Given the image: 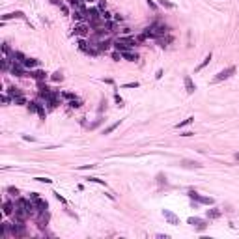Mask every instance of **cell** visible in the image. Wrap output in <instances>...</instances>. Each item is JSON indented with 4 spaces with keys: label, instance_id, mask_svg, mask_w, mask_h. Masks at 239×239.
<instances>
[{
    "label": "cell",
    "instance_id": "cell-4",
    "mask_svg": "<svg viewBox=\"0 0 239 239\" xmlns=\"http://www.w3.org/2000/svg\"><path fill=\"white\" fill-rule=\"evenodd\" d=\"M88 34H90V26H88V24L80 23V24H75V26H73V35H79V38H86Z\"/></svg>",
    "mask_w": 239,
    "mask_h": 239
},
{
    "label": "cell",
    "instance_id": "cell-12",
    "mask_svg": "<svg viewBox=\"0 0 239 239\" xmlns=\"http://www.w3.org/2000/svg\"><path fill=\"white\" fill-rule=\"evenodd\" d=\"M9 19H21V21H26V17H24V13H23V11H13V13H6V15H2V21H4V23L9 21Z\"/></svg>",
    "mask_w": 239,
    "mask_h": 239
},
{
    "label": "cell",
    "instance_id": "cell-40",
    "mask_svg": "<svg viewBox=\"0 0 239 239\" xmlns=\"http://www.w3.org/2000/svg\"><path fill=\"white\" fill-rule=\"evenodd\" d=\"M64 97L71 101V99H75V97H77V95H75V94H71V91H65V94H64Z\"/></svg>",
    "mask_w": 239,
    "mask_h": 239
},
{
    "label": "cell",
    "instance_id": "cell-33",
    "mask_svg": "<svg viewBox=\"0 0 239 239\" xmlns=\"http://www.w3.org/2000/svg\"><path fill=\"white\" fill-rule=\"evenodd\" d=\"M120 125V121H116V123H112V125H109V127H106V129H105V133L103 135H110V133H112V131L116 129V127H118Z\"/></svg>",
    "mask_w": 239,
    "mask_h": 239
},
{
    "label": "cell",
    "instance_id": "cell-16",
    "mask_svg": "<svg viewBox=\"0 0 239 239\" xmlns=\"http://www.w3.org/2000/svg\"><path fill=\"white\" fill-rule=\"evenodd\" d=\"M206 215H207V218H218V217L222 215V211L218 209V207H211V209H207Z\"/></svg>",
    "mask_w": 239,
    "mask_h": 239
},
{
    "label": "cell",
    "instance_id": "cell-32",
    "mask_svg": "<svg viewBox=\"0 0 239 239\" xmlns=\"http://www.w3.org/2000/svg\"><path fill=\"white\" fill-rule=\"evenodd\" d=\"M38 114H39V118H41V120H45V118H47V112H45L43 105H39V103H38Z\"/></svg>",
    "mask_w": 239,
    "mask_h": 239
},
{
    "label": "cell",
    "instance_id": "cell-24",
    "mask_svg": "<svg viewBox=\"0 0 239 239\" xmlns=\"http://www.w3.org/2000/svg\"><path fill=\"white\" fill-rule=\"evenodd\" d=\"M209 62H211V52H209V54H207V56H206L204 60H202V64H200V65H198V67H196L194 71H202V69H204V67H206V65H207V64H209Z\"/></svg>",
    "mask_w": 239,
    "mask_h": 239
},
{
    "label": "cell",
    "instance_id": "cell-5",
    "mask_svg": "<svg viewBox=\"0 0 239 239\" xmlns=\"http://www.w3.org/2000/svg\"><path fill=\"white\" fill-rule=\"evenodd\" d=\"M162 217H165V221L168 222V224H172V226L179 224V217H177L176 213H172L170 209H162Z\"/></svg>",
    "mask_w": 239,
    "mask_h": 239
},
{
    "label": "cell",
    "instance_id": "cell-41",
    "mask_svg": "<svg viewBox=\"0 0 239 239\" xmlns=\"http://www.w3.org/2000/svg\"><path fill=\"white\" fill-rule=\"evenodd\" d=\"M97 165H82V166H79V170H88V168H95Z\"/></svg>",
    "mask_w": 239,
    "mask_h": 239
},
{
    "label": "cell",
    "instance_id": "cell-18",
    "mask_svg": "<svg viewBox=\"0 0 239 239\" xmlns=\"http://www.w3.org/2000/svg\"><path fill=\"white\" fill-rule=\"evenodd\" d=\"M69 4L73 6V9H88V8L84 6L82 0H69Z\"/></svg>",
    "mask_w": 239,
    "mask_h": 239
},
{
    "label": "cell",
    "instance_id": "cell-46",
    "mask_svg": "<svg viewBox=\"0 0 239 239\" xmlns=\"http://www.w3.org/2000/svg\"><path fill=\"white\" fill-rule=\"evenodd\" d=\"M54 196H56V200H60V202H62V204H67V202H65V198H64V196H60L58 192H54Z\"/></svg>",
    "mask_w": 239,
    "mask_h": 239
},
{
    "label": "cell",
    "instance_id": "cell-27",
    "mask_svg": "<svg viewBox=\"0 0 239 239\" xmlns=\"http://www.w3.org/2000/svg\"><path fill=\"white\" fill-rule=\"evenodd\" d=\"M69 106H71V109H80V106H82V101L75 97V99H71V101H69Z\"/></svg>",
    "mask_w": 239,
    "mask_h": 239
},
{
    "label": "cell",
    "instance_id": "cell-23",
    "mask_svg": "<svg viewBox=\"0 0 239 239\" xmlns=\"http://www.w3.org/2000/svg\"><path fill=\"white\" fill-rule=\"evenodd\" d=\"M196 202H200V204H207V206H213V198L211 196H198V200Z\"/></svg>",
    "mask_w": 239,
    "mask_h": 239
},
{
    "label": "cell",
    "instance_id": "cell-30",
    "mask_svg": "<svg viewBox=\"0 0 239 239\" xmlns=\"http://www.w3.org/2000/svg\"><path fill=\"white\" fill-rule=\"evenodd\" d=\"M13 103L15 105H28V101L23 97V95H19V97H13Z\"/></svg>",
    "mask_w": 239,
    "mask_h": 239
},
{
    "label": "cell",
    "instance_id": "cell-19",
    "mask_svg": "<svg viewBox=\"0 0 239 239\" xmlns=\"http://www.w3.org/2000/svg\"><path fill=\"white\" fill-rule=\"evenodd\" d=\"M192 121H194V116H189L187 120H183V121H179V123H176V129H181V127H187V125H191Z\"/></svg>",
    "mask_w": 239,
    "mask_h": 239
},
{
    "label": "cell",
    "instance_id": "cell-38",
    "mask_svg": "<svg viewBox=\"0 0 239 239\" xmlns=\"http://www.w3.org/2000/svg\"><path fill=\"white\" fill-rule=\"evenodd\" d=\"M183 165H185V166H194V168H200V166H202V165H198V162H191V161H185Z\"/></svg>",
    "mask_w": 239,
    "mask_h": 239
},
{
    "label": "cell",
    "instance_id": "cell-11",
    "mask_svg": "<svg viewBox=\"0 0 239 239\" xmlns=\"http://www.w3.org/2000/svg\"><path fill=\"white\" fill-rule=\"evenodd\" d=\"M187 222H189V224H192V226L196 228V230H200V232H202V230H206V222L202 221V218H198V217H191Z\"/></svg>",
    "mask_w": 239,
    "mask_h": 239
},
{
    "label": "cell",
    "instance_id": "cell-3",
    "mask_svg": "<svg viewBox=\"0 0 239 239\" xmlns=\"http://www.w3.org/2000/svg\"><path fill=\"white\" fill-rule=\"evenodd\" d=\"M9 71H11V75H15V77H26V73H28L26 67H24L21 62H13Z\"/></svg>",
    "mask_w": 239,
    "mask_h": 239
},
{
    "label": "cell",
    "instance_id": "cell-10",
    "mask_svg": "<svg viewBox=\"0 0 239 239\" xmlns=\"http://www.w3.org/2000/svg\"><path fill=\"white\" fill-rule=\"evenodd\" d=\"M26 77H30V79H35V80H45L47 73H45L43 69H35V71H28V73H26Z\"/></svg>",
    "mask_w": 239,
    "mask_h": 239
},
{
    "label": "cell",
    "instance_id": "cell-2",
    "mask_svg": "<svg viewBox=\"0 0 239 239\" xmlns=\"http://www.w3.org/2000/svg\"><path fill=\"white\" fill-rule=\"evenodd\" d=\"M30 200H32L34 204H35V209H38V213H39V211H47V209H49L47 200L39 198V194H38V192H32V194H30Z\"/></svg>",
    "mask_w": 239,
    "mask_h": 239
},
{
    "label": "cell",
    "instance_id": "cell-39",
    "mask_svg": "<svg viewBox=\"0 0 239 239\" xmlns=\"http://www.w3.org/2000/svg\"><path fill=\"white\" fill-rule=\"evenodd\" d=\"M112 58L116 60V62H118V60H121L123 56H121V52H120V50H116V52H112Z\"/></svg>",
    "mask_w": 239,
    "mask_h": 239
},
{
    "label": "cell",
    "instance_id": "cell-14",
    "mask_svg": "<svg viewBox=\"0 0 239 239\" xmlns=\"http://www.w3.org/2000/svg\"><path fill=\"white\" fill-rule=\"evenodd\" d=\"M174 41V38H172L170 34H166V35H161V38H157V43L161 45V47H168V43Z\"/></svg>",
    "mask_w": 239,
    "mask_h": 239
},
{
    "label": "cell",
    "instance_id": "cell-26",
    "mask_svg": "<svg viewBox=\"0 0 239 239\" xmlns=\"http://www.w3.org/2000/svg\"><path fill=\"white\" fill-rule=\"evenodd\" d=\"M50 79H52L54 82H62V80H64V75H62V71H54V73L50 75Z\"/></svg>",
    "mask_w": 239,
    "mask_h": 239
},
{
    "label": "cell",
    "instance_id": "cell-22",
    "mask_svg": "<svg viewBox=\"0 0 239 239\" xmlns=\"http://www.w3.org/2000/svg\"><path fill=\"white\" fill-rule=\"evenodd\" d=\"M121 56H123L125 60H129V62H136V60H138V56H136V54H133L131 50H127V52H121Z\"/></svg>",
    "mask_w": 239,
    "mask_h": 239
},
{
    "label": "cell",
    "instance_id": "cell-9",
    "mask_svg": "<svg viewBox=\"0 0 239 239\" xmlns=\"http://www.w3.org/2000/svg\"><path fill=\"white\" fill-rule=\"evenodd\" d=\"M47 222H49V211H39V217L35 218V224L39 228H45Z\"/></svg>",
    "mask_w": 239,
    "mask_h": 239
},
{
    "label": "cell",
    "instance_id": "cell-15",
    "mask_svg": "<svg viewBox=\"0 0 239 239\" xmlns=\"http://www.w3.org/2000/svg\"><path fill=\"white\" fill-rule=\"evenodd\" d=\"M15 213V204H11V202H6L4 204V215L6 217H11Z\"/></svg>",
    "mask_w": 239,
    "mask_h": 239
},
{
    "label": "cell",
    "instance_id": "cell-36",
    "mask_svg": "<svg viewBox=\"0 0 239 239\" xmlns=\"http://www.w3.org/2000/svg\"><path fill=\"white\" fill-rule=\"evenodd\" d=\"M8 192H9V194H13V196H17L19 194V189H17V187H8Z\"/></svg>",
    "mask_w": 239,
    "mask_h": 239
},
{
    "label": "cell",
    "instance_id": "cell-7",
    "mask_svg": "<svg viewBox=\"0 0 239 239\" xmlns=\"http://www.w3.org/2000/svg\"><path fill=\"white\" fill-rule=\"evenodd\" d=\"M233 73H235V67L232 65V67H228V69H224V71H221V73H218L217 77L213 79V82H221V80H226V79H230Z\"/></svg>",
    "mask_w": 239,
    "mask_h": 239
},
{
    "label": "cell",
    "instance_id": "cell-37",
    "mask_svg": "<svg viewBox=\"0 0 239 239\" xmlns=\"http://www.w3.org/2000/svg\"><path fill=\"white\" fill-rule=\"evenodd\" d=\"M101 17H103L105 21H110V17H112V15H110V13H109V11L105 9V11H101Z\"/></svg>",
    "mask_w": 239,
    "mask_h": 239
},
{
    "label": "cell",
    "instance_id": "cell-31",
    "mask_svg": "<svg viewBox=\"0 0 239 239\" xmlns=\"http://www.w3.org/2000/svg\"><path fill=\"white\" fill-rule=\"evenodd\" d=\"M110 47V41H99L97 43V50H106Z\"/></svg>",
    "mask_w": 239,
    "mask_h": 239
},
{
    "label": "cell",
    "instance_id": "cell-1",
    "mask_svg": "<svg viewBox=\"0 0 239 239\" xmlns=\"http://www.w3.org/2000/svg\"><path fill=\"white\" fill-rule=\"evenodd\" d=\"M170 32V28L166 26L165 23H153V24H150L148 28L144 30V35L146 38H151V39H157V38H161V35H166Z\"/></svg>",
    "mask_w": 239,
    "mask_h": 239
},
{
    "label": "cell",
    "instance_id": "cell-45",
    "mask_svg": "<svg viewBox=\"0 0 239 239\" xmlns=\"http://www.w3.org/2000/svg\"><path fill=\"white\" fill-rule=\"evenodd\" d=\"M97 8L101 9V11H105V9H106V2H105V0H99V6Z\"/></svg>",
    "mask_w": 239,
    "mask_h": 239
},
{
    "label": "cell",
    "instance_id": "cell-50",
    "mask_svg": "<svg viewBox=\"0 0 239 239\" xmlns=\"http://www.w3.org/2000/svg\"><path fill=\"white\" fill-rule=\"evenodd\" d=\"M114 21H120V23H121V21H123V17H121V15L118 13V15H114Z\"/></svg>",
    "mask_w": 239,
    "mask_h": 239
},
{
    "label": "cell",
    "instance_id": "cell-52",
    "mask_svg": "<svg viewBox=\"0 0 239 239\" xmlns=\"http://www.w3.org/2000/svg\"><path fill=\"white\" fill-rule=\"evenodd\" d=\"M235 159H239V153H235Z\"/></svg>",
    "mask_w": 239,
    "mask_h": 239
},
{
    "label": "cell",
    "instance_id": "cell-20",
    "mask_svg": "<svg viewBox=\"0 0 239 239\" xmlns=\"http://www.w3.org/2000/svg\"><path fill=\"white\" fill-rule=\"evenodd\" d=\"M2 52H4V56H6V58H13V52H15V50L9 49L8 43H4V45H2Z\"/></svg>",
    "mask_w": 239,
    "mask_h": 239
},
{
    "label": "cell",
    "instance_id": "cell-13",
    "mask_svg": "<svg viewBox=\"0 0 239 239\" xmlns=\"http://www.w3.org/2000/svg\"><path fill=\"white\" fill-rule=\"evenodd\" d=\"M183 84H185V90H187V94H194V90H196V86L194 82H192V79L187 75L185 79H183Z\"/></svg>",
    "mask_w": 239,
    "mask_h": 239
},
{
    "label": "cell",
    "instance_id": "cell-53",
    "mask_svg": "<svg viewBox=\"0 0 239 239\" xmlns=\"http://www.w3.org/2000/svg\"><path fill=\"white\" fill-rule=\"evenodd\" d=\"M86 2H94V0H86Z\"/></svg>",
    "mask_w": 239,
    "mask_h": 239
},
{
    "label": "cell",
    "instance_id": "cell-43",
    "mask_svg": "<svg viewBox=\"0 0 239 239\" xmlns=\"http://www.w3.org/2000/svg\"><path fill=\"white\" fill-rule=\"evenodd\" d=\"M114 99H116V103H118V106H123V99H121V97H120L118 94L114 95Z\"/></svg>",
    "mask_w": 239,
    "mask_h": 239
},
{
    "label": "cell",
    "instance_id": "cell-47",
    "mask_svg": "<svg viewBox=\"0 0 239 239\" xmlns=\"http://www.w3.org/2000/svg\"><path fill=\"white\" fill-rule=\"evenodd\" d=\"M2 103H4V105H9V95H6V94L2 95Z\"/></svg>",
    "mask_w": 239,
    "mask_h": 239
},
{
    "label": "cell",
    "instance_id": "cell-21",
    "mask_svg": "<svg viewBox=\"0 0 239 239\" xmlns=\"http://www.w3.org/2000/svg\"><path fill=\"white\" fill-rule=\"evenodd\" d=\"M38 64H39V62H38L35 58H26V60L23 62V65H24V67H30V69H32V67H35Z\"/></svg>",
    "mask_w": 239,
    "mask_h": 239
},
{
    "label": "cell",
    "instance_id": "cell-17",
    "mask_svg": "<svg viewBox=\"0 0 239 239\" xmlns=\"http://www.w3.org/2000/svg\"><path fill=\"white\" fill-rule=\"evenodd\" d=\"M8 95H11V97H19V95H23V91H21V88L9 86V88H8Z\"/></svg>",
    "mask_w": 239,
    "mask_h": 239
},
{
    "label": "cell",
    "instance_id": "cell-34",
    "mask_svg": "<svg viewBox=\"0 0 239 239\" xmlns=\"http://www.w3.org/2000/svg\"><path fill=\"white\" fill-rule=\"evenodd\" d=\"M159 4H161L162 8H170V9H174V8H176V4H172V2H168V0H161Z\"/></svg>",
    "mask_w": 239,
    "mask_h": 239
},
{
    "label": "cell",
    "instance_id": "cell-8",
    "mask_svg": "<svg viewBox=\"0 0 239 239\" xmlns=\"http://www.w3.org/2000/svg\"><path fill=\"white\" fill-rule=\"evenodd\" d=\"M86 17H88L90 23L103 19V17H101V9H99V8H88V9H86Z\"/></svg>",
    "mask_w": 239,
    "mask_h": 239
},
{
    "label": "cell",
    "instance_id": "cell-25",
    "mask_svg": "<svg viewBox=\"0 0 239 239\" xmlns=\"http://www.w3.org/2000/svg\"><path fill=\"white\" fill-rule=\"evenodd\" d=\"M24 60H26V56H24V54L23 52H19V50H15V52H13V62H24Z\"/></svg>",
    "mask_w": 239,
    "mask_h": 239
},
{
    "label": "cell",
    "instance_id": "cell-48",
    "mask_svg": "<svg viewBox=\"0 0 239 239\" xmlns=\"http://www.w3.org/2000/svg\"><path fill=\"white\" fill-rule=\"evenodd\" d=\"M60 9H62V11H64L65 15L69 13V9H67V6H65V4H60Z\"/></svg>",
    "mask_w": 239,
    "mask_h": 239
},
{
    "label": "cell",
    "instance_id": "cell-44",
    "mask_svg": "<svg viewBox=\"0 0 239 239\" xmlns=\"http://www.w3.org/2000/svg\"><path fill=\"white\" fill-rule=\"evenodd\" d=\"M35 181H41V183H52V179H49V177H35Z\"/></svg>",
    "mask_w": 239,
    "mask_h": 239
},
{
    "label": "cell",
    "instance_id": "cell-35",
    "mask_svg": "<svg viewBox=\"0 0 239 239\" xmlns=\"http://www.w3.org/2000/svg\"><path fill=\"white\" fill-rule=\"evenodd\" d=\"M88 181H91V183H99V185H105V181L103 179H99V177H86Z\"/></svg>",
    "mask_w": 239,
    "mask_h": 239
},
{
    "label": "cell",
    "instance_id": "cell-51",
    "mask_svg": "<svg viewBox=\"0 0 239 239\" xmlns=\"http://www.w3.org/2000/svg\"><path fill=\"white\" fill-rule=\"evenodd\" d=\"M148 4H150V8H153V9H157V4H155V2H151V0H148Z\"/></svg>",
    "mask_w": 239,
    "mask_h": 239
},
{
    "label": "cell",
    "instance_id": "cell-29",
    "mask_svg": "<svg viewBox=\"0 0 239 239\" xmlns=\"http://www.w3.org/2000/svg\"><path fill=\"white\" fill-rule=\"evenodd\" d=\"M79 49L82 50V52H86V54H88V49H90V47H88V43H86L84 39H79Z\"/></svg>",
    "mask_w": 239,
    "mask_h": 239
},
{
    "label": "cell",
    "instance_id": "cell-28",
    "mask_svg": "<svg viewBox=\"0 0 239 239\" xmlns=\"http://www.w3.org/2000/svg\"><path fill=\"white\" fill-rule=\"evenodd\" d=\"M26 109H28L30 114H32V112H38V103H35V101H30V103L26 105Z\"/></svg>",
    "mask_w": 239,
    "mask_h": 239
},
{
    "label": "cell",
    "instance_id": "cell-42",
    "mask_svg": "<svg viewBox=\"0 0 239 239\" xmlns=\"http://www.w3.org/2000/svg\"><path fill=\"white\" fill-rule=\"evenodd\" d=\"M138 82H129V84H123V88H138Z\"/></svg>",
    "mask_w": 239,
    "mask_h": 239
},
{
    "label": "cell",
    "instance_id": "cell-49",
    "mask_svg": "<svg viewBox=\"0 0 239 239\" xmlns=\"http://www.w3.org/2000/svg\"><path fill=\"white\" fill-rule=\"evenodd\" d=\"M157 179H159V183H166V177H162V174L157 176Z\"/></svg>",
    "mask_w": 239,
    "mask_h": 239
},
{
    "label": "cell",
    "instance_id": "cell-6",
    "mask_svg": "<svg viewBox=\"0 0 239 239\" xmlns=\"http://www.w3.org/2000/svg\"><path fill=\"white\" fill-rule=\"evenodd\" d=\"M24 233H26L24 222H15V224H11V235L13 237H23Z\"/></svg>",
    "mask_w": 239,
    "mask_h": 239
}]
</instances>
